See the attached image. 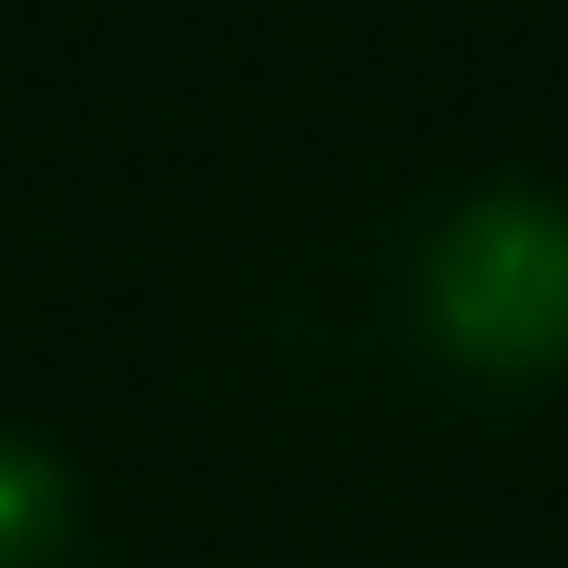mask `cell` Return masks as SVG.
Listing matches in <instances>:
<instances>
[{
	"mask_svg": "<svg viewBox=\"0 0 568 568\" xmlns=\"http://www.w3.org/2000/svg\"><path fill=\"white\" fill-rule=\"evenodd\" d=\"M426 320L479 373L568 364V213L541 195H479L426 257Z\"/></svg>",
	"mask_w": 568,
	"mask_h": 568,
	"instance_id": "obj_1",
	"label": "cell"
},
{
	"mask_svg": "<svg viewBox=\"0 0 568 568\" xmlns=\"http://www.w3.org/2000/svg\"><path fill=\"white\" fill-rule=\"evenodd\" d=\"M62 524H71L62 470L36 444H9L0 435V568H44L62 550Z\"/></svg>",
	"mask_w": 568,
	"mask_h": 568,
	"instance_id": "obj_2",
	"label": "cell"
}]
</instances>
